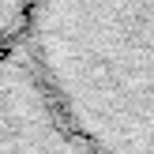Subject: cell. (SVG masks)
Returning a JSON list of instances; mask_svg holds the SVG:
<instances>
[{
    "instance_id": "obj_2",
    "label": "cell",
    "mask_w": 154,
    "mask_h": 154,
    "mask_svg": "<svg viewBox=\"0 0 154 154\" xmlns=\"http://www.w3.org/2000/svg\"><path fill=\"white\" fill-rule=\"evenodd\" d=\"M0 154H90L42 90L19 45L0 57Z\"/></svg>"
},
{
    "instance_id": "obj_1",
    "label": "cell",
    "mask_w": 154,
    "mask_h": 154,
    "mask_svg": "<svg viewBox=\"0 0 154 154\" xmlns=\"http://www.w3.org/2000/svg\"><path fill=\"white\" fill-rule=\"evenodd\" d=\"M19 49L90 154H154V0H30Z\"/></svg>"
},
{
    "instance_id": "obj_3",
    "label": "cell",
    "mask_w": 154,
    "mask_h": 154,
    "mask_svg": "<svg viewBox=\"0 0 154 154\" xmlns=\"http://www.w3.org/2000/svg\"><path fill=\"white\" fill-rule=\"evenodd\" d=\"M26 8H30V0H0V57L19 45L23 23H26Z\"/></svg>"
}]
</instances>
